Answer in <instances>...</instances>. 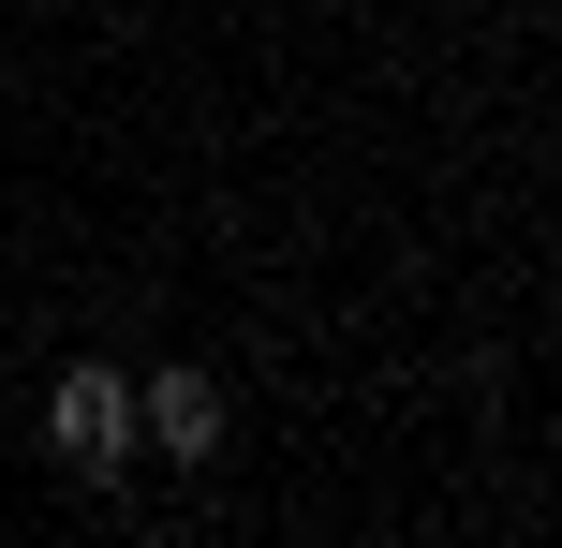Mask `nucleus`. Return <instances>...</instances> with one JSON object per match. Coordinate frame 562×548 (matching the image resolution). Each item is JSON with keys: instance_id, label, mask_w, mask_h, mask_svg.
Segmentation results:
<instances>
[{"instance_id": "f03ea898", "label": "nucleus", "mask_w": 562, "mask_h": 548, "mask_svg": "<svg viewBox=\"0 0 562 548\" xmlns=\"http://www.w3.org/2000/svg\"><path fill=\"white\" fill-rule=\"evenodd\" d=\"M134 445L207 460V445H223V385H207V371H148V385H134Z\"/></svg>"}, {"instance_id": "f257e3e1", "label": "nucleus", "mask_w": 562, "mask_h": 548, "mask_svg": "<svg viewBox=\"0 0 562 548\" xmlns=\"http://www.w3.org/2000/svg\"><path fill=\"white\" fill-rule=\"evenodd\" d=\"M45 445H59L75 474H119V460H134V385H119L104 356H75V371L45 385Z\"/></svg>"}]
</instances>
